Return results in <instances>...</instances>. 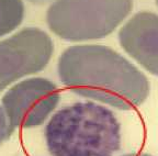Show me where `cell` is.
<instances>
[{"mask_svg":"<svg viewBox=\"0 0 158 156\" xmlns=\"http://www.w3.org/2000/svg\"><path fill=\"white\" fill-rule=\"evenodd\" d=\"M59 99L60 90L54 82L35 77L10 88L2 97V106L13 130L27 129L44 123Z\"/></svg>","mask_w":158,"mask_h":156,"instance_id":"obj_5","label":"cell"},{"mask_svg":"<svg viewBox=\"0 0 158 156\" xmlns=\"http://www.w3.org/2000/svg\"><path fill=\"white\" fill-rule=\"evenodd\" d=\"M123 156H153L151 154H147V153H131V154H126V155Z\"/></svg>","mask_w":158,"mask_h":156,"instance_id":"obj_9","label":"cell"},{"mask_svg":"<svg viewBox=\"0 0 158 156\" xmlns=\"http://www.w3.org/2000/svg\"><path fill=\"white\" fill-rule=\"evenodd\" d=\"M29 1H31V2H33V3H44V2H47L48 0H29Z\"/></svg>","mask_w":158,"mask_h":156,"instance_id":"obj_10","label":"cell"},{"mask_svg":"<svg viewBox=\"0 0 158 156\" xmlns=\"http://www.w3.org/2000/svg\"><path fill=\"white\" fill-rule=\"evenodd\" d=\"M156 5H157V6H158V0H156Z\"/></svg>","mask_w":158,"mask_h":156,"instance_id":"obj_11","label":"cell"},{"mask_svg":"<svg viewBox=\"0 0 158 156\" xmlns=\"http://www.w3.org/2000/svg\"><path fill=\"white\" fill-rule=\"evenodd\" d=\"M52 156H113L121 149V124L110 109L75 102L58 110L44 131Z\"/></svg>","mask_w":158,"mask_h":156,"instance_id":"obj_2","label":"cell"},{"mask_svg":"<svg viewBox=\"0 0 158 156\" xmlns=\"http://www.w3.org/2000/svg\"><path fill=\"white\" fill-rule=\"evenodd\" d=\"M133 0H56L46 22L54 34L67 41L103 39L128 15Z\"/></svg>","mask_w":158,"mask_h":156,"instance_id":"obj_3","label":"cell"},{"mask_svg":"<svg viewBox=\"0 0 158 156\" xmlns=\"http://www.w3.org/2000/svg\"><path fill=\"white\" fill-rule=\"evenodd\" d=\"M24 18L22 0H0V37L15 30Z\"/></svg>","mask_w":158,"mask_h":156,"instance_id":"obj_7","label":"cell"},{"mask_svg":"<svg viewBox=\"0 0 158 156\" xmlns=\"http://www.w3.org/2000/svg\"><path fill=\"white\" fill-rule=\"evenodd\" d=\"M118 41L132 58L158 76V15L137 12L121 27Z\"/></svg>","mask_w":158,"mask_h":156,"instance_id":"obj_6","label":"cell"},{"mask_svg":"<svg viewBox=\"0 0 158 156\" xmlns=\"http://www.w3.org/2000/svg\"><path fill=\"white\" fill-rule=\"evenodd\" d=\"M53 51L51 36L39 27H25L0 41V91L21 77L44 70Z\"/></svg>","mask_w":158,"mask_h":156,"instance_id":"obj_4","label":"cell"},{"mask_svg":"<svg viewBox=\"0 0 158 156\" xmlns=\"http://www.w3.org/2000/svg\"><path fill=\"white\" fill-rule=\"evenodd\" d=\"M13 131L15 130L10 125L9 119H8L5 109L0 106V145L11 137Z\"/></svg>","mask_w":158,"mask_h":156,"instance_id":"obj_8","label":"cell"},{"mask_svg":"<svg viewBox=\"0 0 158 156\" xmlns=\"http://www.w3.org/2000/svg\"><path fill=\"white\" fill-rule=\"evenodd\" d=\"M59 79L76 95L120 110L141 106L149 95L146 76L122 55L103 45H75L58 61Z\"/></svg>","mask_w":158,"mask_h":156,"instance_id":"obj_1","label":"cell"}]
</instances>
